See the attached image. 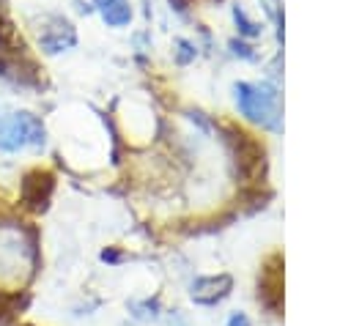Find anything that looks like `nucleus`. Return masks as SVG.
<instances>
[{
  "mask_svg": "<svg viewBox=\"0 0 351 326\" xmlns=\"http://www.w3.org/2000/svg\"><path fill=\"white\" fill-rule=\"evenodd\" d=\"M36 266V249L27 233L14 225H0V288H22Z\"/></svg>",
  "mask_w": 351,
  "mask_h": 326,
  "instance_id": "f257e3e1",
  "label": "nucleus"
},
{
  "mask_svg": "<svg viewBox=\"0 0 351 326\" xmlns=\"http://www.w3.org/2000/svg\"><path fill=\"white\" fill-rule=\"evenodd\" d=\"M47 129L33 112H8L0 115V151L16 153L25 148H44Z\"/></svg>",
  "mask_w": 351,
  "mask_h": 326,
  "instance_id": "f03ea898",
  "label": "nucleus"
},
{
  "mask_svg": "<svg viewBox=\"0 0 351 326\" xmlns=\"http://www.w3.org/2000/svg\"><path fill=\"white\" fill-rule=\"evenodd\" d=\"M236 104L244 118L261 126H277L280 118V104H277V90L266 82H239L233 88Z\"/></svg>",
  "mask_w": 351,
  "mask_h": 326,
  "instance_id": "7ed1b4c3",
  "label": "nucleus"
},
{
  "mask_svg": "<svg viewBox=\"0 0 351 326\" xmlns=\"http://www.w3.org/2000/svg\"><path fill=\"white\" fill-rule=\"evenodd\" d=\"M44 22H47V27L38 30V47L47 55L66 52V49H71L77 44V33H74L71 22H66L63 16H49Z\"/></svg>",
  "mask_w": 351,
  "mask_h": 326,
  "instance_id": "20e7f679",
  "label": "nucleus"
},
{
  "mask_svg": "<svg viewBox=\"0 0 351 326\" xmlns=\"http://www.w3.org/2000/svg\"><path fill=\"white\" fill-rule=\"evenodd\" d=\"M230 285H233V279H230L228 274L200 277V279H195V285H192V299H195L197 304H214V301H219V299H225V296L230 293Z\"/></svg>",
  "mask_w": 351,
  "mask_h": 326,
  "instance_id": "39448f33",
  "label": "nucleus"
},
{
  "mask_svg": "<svg viewBox=\"0 0 351 326\" xmlns=\"http://www.w3.org/2000/svg\"><path fill=\"white\" fill-rule=\"evenodd\" d=\"M99 11H101V19H104L110 27H123V25H129V19H132V5H129V0H101Z\"/></svg>",
  "mask_w": 351,
  "mask_h": 326,
  "instance_id": "423d86ee",
  "label": "nucleus"
},
{
  "mask_svg": "<svg viewBox=\"0 0 351 326\" xmlns=\"http://www.w3.org/2000/svg\"><path fill=\"white\" fill-rule=\"evenodd\" d=\"M233 19H236V25H239V33H244V36H258V33H261V27L244 14V8H241L239 3L233 5Z\"/></svg>",
  "mask_w": 351,
  "mask_h": 326,
  "instance_id": "0eeeda50",
  "label": "nucleus"
},
{
  "mask_svg": "<svg viewBox=\"0 0 351 326\" xmlns=\"http://www.w3.org/2000/svg\"><path fill=\"white\" fill-rule=\"evenodd\" d=\"M178 63H186L189 58H195V49H192V44H186V41H178Z\"/></svg>",
  "mask_w": 351,
  "mask_h": 326,
  "instance_id": "6e6552de",
  "label": "nucleus"
},
{
  "mask_svg": "<svg viewBox=\"0 0 351 326\" xmlns=\"http://www.w3.org/2000/svg\"><path fill=\"white\" fill-rule=\"evenodd\" d=\"M228 326H250V321H247V315H244V312H233V315H230V321H228Z\"/></svg>",
  "mask_w": 351,
  "mask_h": 326,
  "instance_id": "1a4fd4ad",
  "label": "nucleus"
}]
</instances>
